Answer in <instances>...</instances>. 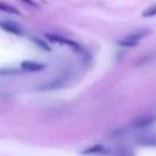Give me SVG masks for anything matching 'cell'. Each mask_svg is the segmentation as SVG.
I'll return each mask as SVG.
<instances>
[{"label": "cell", "mask_w": 156, "mask_h": 156, "mask_svg": "<svg viewBox=\"0 0 156 156\" xmlns=\"http://www.w3.org/2000/svg\"><path fill=\"white\" fill-rule=\"evenodd\" d=\"M150 34V30L149 29H143V30H136V32H133V34H129L127 37H124L123 40H120L118 41V44L120 46H123V47H135L144 37H147Z\"/></svg>", "instance_id": "obj_1"}, {"label": "cell", "mask_w": 156, "mask_h": 156, "mask_svg": "<svg viewBox=\"0 0 156 156\" xmlns=\"http://www.w3.org/2000/svg\"><path fill=\"white\" fill-rule=\"evenodd\" d=\"M46 38L47 40H50L52 43H58V44H61V46H67V47H71L73 50H82V47L77 44V43H74V41H71V40H68V38H64V37H61V35H55V34H46Z\"/></svg>", "instance_id": "obj_2"}, {"label": "cell", "mask_w": 156, "mask_h": 156, "mask_svg": "<svg viewBox=\"0 0 156 156\" xmlns=\"http://www.w3.org/2000/svg\"><path fill=\"white\" fill-rule=\"evenodd\" d=\"M153 123H155V117L153 115H140L130 123V126L135 127V129H146V127L152 126Z\"/></svg>", "instance_id": "obj_3"}, {"label": "cell", "mask_w": 156, "mask_h": 156, "mask_svg": "<svg viewBox=\"0 0 156 156\" xmlns=\"http://www.w3.org/2000/svg\"><path fill=\"white\" fill-rule=\"evenodd\" d=\"M44 68H46V65L40 64V62H32V61H23L21 62V70L27 71V73H37V71L44 70Z\"/></svg>", "instance_id": "obj_4"}, {"label": "cell", "mask_w": 156, "mask_h": 156, "mask_svg": "<svg viewBox=\"0 0 156 156\" xmlns=\"http://www.w3.org/2000/svg\"><path fill=\"white\" fill-rule=\"evenodd\" d=\"M0 27H2L5 32H9V34H14V35H18V37L23 35L21 27H18V26H17L15 23H12V21H0Z\"/></svg>", "instance_id": "obj_5"}, {"label": "cell", "mask_w": 156, "mask_h": 156, "mask_svg": "<svg viewBox=\"0 0 156 156\" xmlns=\"http://www.w3.org/2000/svg\"><path fill=\"white\" fill-rule=\"evenodd\" d=\"M106 153H108V150H106V147L102 146V144L91 146L90 149H87V150L82 152V155H85V156H88V155H106Z\"/></svg>", "instance_id": "obj_6"}, {"label": "cell", "mask_w": 156, "mask_h": 156, "mask_svg": "<svg viewBox=\"0 0 156 156\" xmlns=\"http://www.w3.org/2000/svg\"><path fill=\"white\" fill-rule=\"evenodd\" d=\"M138 146L144 147H153L156 146V135H143L138 138Z\"/></svg>", "instance_id": "obj_7"}, {"label": "cell", "mask_w": 156, "mask_h": 156, "mask_svg": "<svg viewBox=\"0 0 156 156\" xmlns=\"http://www.w3.org/2000/svg\"><path fill=\"white\" fill-rule=\"evenodd\" d=\"M0 11L2 12H6V14H14V15H18L20 14V11L17 8H14L11 5H6V3H2V2H0Z\"/></svg>", "instance_id": "obj_8"}, {"label": "cell", "mask_w": 156, "mask_h": 156, "mask_svg": "<svg viewBox=\"0 0 156 156\" xmlns=\"http://www.w3.org/2000/svg\"><path fill=\"white\" fill-rule=\"evenodd\" d=\"M155 15H156V3L152 5V6H149V8L143 12V17H144V18H150V17H155Z\"/></svg>", "instance_id": "obj_9"}, {"label": "cell", "mask_w": 156, "mask_h": 156, "mask_svg": "<svg viewBox=\"0 0 156 156\" xmlns=\"http://www.w3.org/2000/svg\"><path fill=\"white\" fill-rule=\"evenodd\" d=\"M34 43H37V44H38V47H41V49H44V50L50 52V46H47L44 41H41V40H34Z\"/></svg>", "instance_id": "obj_10"}, {"label": "cell", "mask_w": 156, "mask_h": 156, "mask_svg": "<svg viewBox=\"0 0 156 156\" xmlns=\"http://www.w3.org/2000/svg\"><path fill=\"white\" fill-rule=\"evenodd\" d=\"M20 2H23V3H24V5H27V6L38 8V3H37V2H34V0H20Z\"/></svg>", "instance_id": "obj_11"}, {"label": "cell", "mask_w": 156, "mask_h": 156, "mask_svg": "<svg viewBox=\"0 0 156 156\" xmlns=\"http://www.w3.org/2000/svg\"><path fill=\"white\" fill-rule=\"evenodd\" d=\"M120 156H133V153H132V152H127V150H126V152H121V153H120Z\"/></svg>", "instance_id": "obj_12"}]
</instances>
